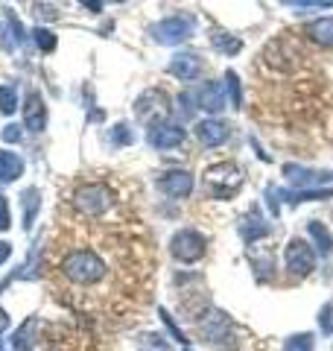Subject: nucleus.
<instances>
[{
    "instance_id": "1",
    "label": "nucleus",
    "mask_w": 333,
    "mask_h": 351,
    "mask_svg": "<svg viewBox=\"0 0 333 351\" xmlns=\"http://www.w3.org/2000/svg\"><path fill=\"white\" fill-rule=\"evenodd\" d=\"M62 276L71 284L79 287H91L106 278V261L91 249H73L71 255H64L62 261Z\"/></svg>"
},
{
    "instance_id": "2",
    "label": "nucleus",
    "mask_w": 333,
    "mask_h": 351,
    "mask_svg": "<svg viewBox=\"0 0 333 351\" xmlns=\"http://www.w3.org/2000/svg\"><path fill=\"white\" fill-rule=\"evenodd\" d=\"M205 182L217 199H231V196H237V191L243 188V170L231 161H222V164H214V167L205 170Z\"/></svg>"
},
{
    "instance_id": "3",
    "label": "nucleus",
    "mask_w": 333,
    "mask_h": 351,
    "mask_svg": "<svg viewBox=\"0 0 333 351\" xmlns=\"http://www.w3.org/2000/svg\"><path fill=\"white\" fill-rule=\"evenodd\" d=\"M149 32H152L155 41L164 44V47H175V44L187 41L196 32V18L193 15H170V18L158 21Z\"/></svg>"
},
{
    "instance_id": "4",
    "label": "nucleus",
    "mask_w": 333,
    "mask_h": 351,
    "mask_svg": "<svg viewBox=\"0 0 333 351\" xmlns=\"http://www.w3.org/2000/svg\"><path fill=\"white\" fill-rule=\"evenodd\" d=\"M73 205L88 217H99V214H106L108 208L114 205V193H111L106 184H99V182L79 184L76 193H73Z\"/></svg>"
},
{
    "instance_id": "5",
    "label": "nucleus",
    "mask_w": 333,
    "mask_h": 351,
    "mask_svg": "<svg viewBox=\"0 0 333 351\" xmlns=\"http://www.w3.org/2000/svg\"><path fill=\"white\" fill-rule=\"evenodd\" d=\"M205 249H208V240H205L202 232H196V228H182V232H175L173 240H170V252H173V258L179 263L202 261Z\"/></svg>"
},
{
    "instance_id": "6",
    "label": "nucleus",
    "mask_w": 333,
    "mask_h": 351,
    "mask_svg": "<svg viewBox=\"0 0 333 351\" xmlns=\"http://www.w3.org/2000/svg\"><path fill=\"white\" fill-rule=\"evenodd\" d=\"M284 263H286V269H290V276L304 278V276H310V272L316 269V252L310 249L301 237H293L290 243H286Z\"/></svg>"
},
{
    "instance_id": "7",
    "label": "nucleus",
    "mask_w": 333,
    "mask_h": 351,
    "mask_svg": "<svg viewBox=\"0 0 333 351\" xmlns=\"http://www.w3.org/2000/svg\"><path fill=\"white\" fill-rule=\"evenodd\" d=\"M284 179L295 184V191H321V184H333V170H310L301 164H284Z\"/></svg>"
},
{
    "instance_id": "8",
    "label": "nucleus",
    "mask_w": 333,
    "mask_h": 351,
    "mask_svg": "<svg viewBox=\"0 0 333 351\" xmlns=\"http://www.w3.org/2000/svg\"><path fill=\"white\" fill-rule=\"evenodd\" d=\"M135 114H138V120H143V123H149V126L164 123L166 114H170V106H166L164 91H155V88L152 91H143L138 97V103H135Z\"/></svg>"
},
{
    "instance_id": "9",
    "label": "nucleus",
    "mask_w": 333,
    "mask_h": 351,
    "mask_svg": "<svg viewBox=\"0 0 333 351\" xmlns=\"http://www.w3.org/2000/svg\"><path fill=\"white\" fill-rule=\"evenodd\" d=\"M184 138H187V132L179 123H170V120H164V123H155V126L147 129V141H149V147H155V149H175V147L184 144Z\"/></svg>"
},
{
    "instance_id": "10",
    "label": "nucleus",
    "mask_w": 333,
    "mask_h": 351,
    "mask_svg": "<svg viewBox=\"0 0 333 351\" xmlns=\"http://www.w3.org/2000/svg\"><path fill=\"white\" fill-rule=\"evenodd\" d=\"M158 188L173 199H187L193 193V176L187 170H166L158 176Z\"/></svg>"
},
{
    "instance_id": "11",
    "label": "nucleus",
    "mask_w": 333,
    "mask_h": 351,
    "mask_svg": "<svg viewBox=\"0 0 333 351\" xmlns=\"http://www.w3.org/2000/svg\"><path fill=\"white\" fill-rule=\"evenodd\" d=\"M24 126L29 132H36V135H41V132L47 129V106H44L38 91H29L27 94V103H24Z\"/></svg>"
},
{
    "instance_id": "12",
    "label": "nucleus",
    "mask_w": 333,
    "mask_h": 351,
    "mask_svg": "<svg viewBox=\"0 0 333 351\" xmlns=\"http://www.w3.org/2000/svg\"><path fill=\"white\" fill-rule=\"evenodd\" d=\"M166 71L182 82H193L196 76L202 73V59H199L196 53H175L170 59V64H166Z\"/></svg>"
},
{
    "instance_id": "13",
    "label": "nucleus",
    "mask_w": 333,
    "mask_h": 351,
    "mask_svg": "<svg viewBox=\"0 0 333 351\" xmlns=\"http://www.w3.org/2000/svg\"><path fill=\"white\" fill-rule=\"evenodd\" d=\"M304 38L310 44H316V47H321V50H333V15L310 21V24L304 27Z\"/></svg>"
},
{
    "instance_id": "14",
    "label": "nucleus",
    "mask_w": 333,
    "mask_h": 351,
    "mask_svg": "<svg viewBox=\"0 0 333 351\" xmlns=\"http://www.w3.org/2000/svg\"><path fill=\"white\" fill-rule=\"evenodd\" d=\"M231 135V129L228 123H222V120L217 117H210V120H202V123H196V138L202 141L205 147H222L228 141Z\"/></svg>"
},
{
    "instance_id": "15",
    "label": "nucleus",
    "mask_w": 333,
    "mask_h": 351,
    "mask_svg": "<svg viewBox=\"0 0 333 351\" xmlns=\"http://www.w3.org/2000/svg\"><path fill=\"white\" fill-rule=\"evenodd\" d=\"M196 103H199V108H205V112L219 114L222 108H225V85L222 82H205L196 94Z\"/></svg>"
},
{
    "instance_id": "16",
    "label": "nucleus",
    "mask_w": 333,
    "mask_h": 351,
    "mask_svg": "<svg viewBox=\"0 0 333 351\" xmlns=\"http://www.w3.org/2000/svg\"><path fill=\"white\" fill-rule=\"evenodd\" d=\"M269 232H272V226L260 217L258 208H251V211L243 217V223H240V234H243V240H246V243H258V240L266 237Z\"/></svg>"
},
{
    "instance_id": "17",
    "label": "nucleus",
    "mask_w": 333,
    "mask_h": 351,
    "mask_svg": "<svg viewBox=\"0 0 333 351\" xmlns=\"http://www.w3.org/2000/svg\"><path fill=\"white\" fill-rule=\"evenodd\" d=\"M24 176V158L18 152L0 149V182H18Z\"/></svg>"
},
{
    "instance_id": "18",
    "label": "nucleus",
    "mask_w": 333,
    "mask_h": 351,
    "mask_svg": "<svg viewBox=\"0 0 333 351\" xmlns=\"http://www.w3.org/2000/svg\"><path fill=\"white\" fill-rule=\"evenodd\" d=\"M21 205H24V228H27V232H32V223H36L38 208H41L38 188H27L24 193H21Z\"/></svg>"
},
{
    "instance_id": "19",
    "label": "nucleus",
    "mask_w": 333,
    "mask_h": 351,
    "mask_svg": "<svg viewBox=\"0 0 333 351\" xmlns=\"http://www.w3.org/2000/svg\"><path fill=\"white\" fill-rule=\"evenodd\" d=\"M307 228H310V237L316 240V249H319L321 255L328 258L330 252H333V237H330V232H328V228L319 223V219H310V226H307Z\"/></svg>"
},
{
    "instance_id": "20",
    "label": "nucleus",
    "mask_w": 333,
    "mask_h": 351,
    "mask_svg": "<svg viewBox=\"0 0 333 351\" xmlns=\"http://www.w3.org/2000/svg\"><path fill=\"white\" fill-rule=\"evenodd\" d=\"M210 44H214L219 53H225V56H237L243 50V41L237 36H231V32H214V36H210Z\"/></svg>"
},
{
    "instance_id": "21",
    "label": "nucleus",
    "mask_w": 333,
    "mask_h": 351,
    "mask_svg": "<svg viewBox=\"0 0 333 351\" xmlns=\"http://www.w3.org/2000/svg\"><path fill=\"white\" fill-rule=\"evenodd\" d=\"M32 331H36V319H27L12 337V351H32V339H29Z\"/></svg>"
},
{
    "instance_id": "22",
    "label": "nucleus",
    "mask_w": 333,
    "mask_h": 351,
    "mask_svg": "<svg viewBox=\"0 0 333 351\" xmlns=\"http://www.w3.org/2000/svg\"><path fill=\"white\" fill-rule=\"evenodd\" d=\"M222 85H225V91H228V97H231V106L240 108V106H243V88H240V76H237L234 71H228V73H225V82H222Z\"/></svg>"
},
{
    "instance_id": "23",
    "label": "nucleus",
    "mask_w": 333,
    "mask_h": 351,
    "mask_svg": "<svg viewBox=\"0 0 333 351\" xmlns=\"http://www.w3.org/2000/svg\"><path fill=\"white\" fill-rule=\"evenodd\" d=\"M313 343H316L313 334H307V331L304 334H293L284 343V351H313Z\"/></svg>"
},
{
    "instance_id": "24",
    "label": "nucleus",
    "mask_w": 333,
    "mask_h": 351,
    "mask_svg": "<svg viewBox=\"0 0 333 351\" xmlns=\"http://www.w3.org/2000/svg\"><path fill=\"white\" fill-rule=\"evenodd\" d=\"M15 108H18V91L12 85H0V112L12 114Z\"/></svg>"
},
{
    "instance_id": "25",
    "label": "nucleus",
    "mask_w": 333,
    "mask_h": 351,
    "mask_svg": "<svg viewBox=\"0 0 333 351\" xmlns=\"http://www.w3.org/2000/svg\"><path fill=\"white\" fill-rule=\"evenodd\" d=\"M29 36H32V41L38 44V50H41V53H50V50H56V36H53L50 29L36 27V29L29 32Z\"/></svg>"
},
{
    "instance_id": "26",
    "label": "nucleus",
    "mask_w": 333,
    "mask_h": 351,
    "mask_svg": "<svg viewBox=\"0 0 333 351\" xmlns=\"http://www.w3.org/2000/svg\"><path fill=\"white\" fill-rule=\"evenodd\" d=\"M132 141H135V132L129 129V123H117L111 129V144L114 147H129Z\"/></svg>"
},
{
    "instance_id": "27",
    "label": "nucleus",
    "mask_w": 333,
    "mask_h": 351,
    "mask_svg": "<svg viewBox=\"0 0 333 351\" xmlns=\"http://www.w3.org/2000/svg\"><path fill=\"white\" fill-rule=\"evenodd\" d=\"M319 328H321V334H333V302H328L319 311Z\"/></svg>"
},
{
    "instance_id": "28",
    "label": "nucleus",
    "mask_w": 333,
    "mask_h": 351,
    "mask_svg": "<svg viewBox=\"0 0 333 351\" xmlns=\"http://www.w3.org/2000/svg\"><path fill=\"white\" fill-rule=\"evenodd\" d=\"M12 228V211H9V199L0 193V232H9Z\"/></svg>"
},
{
    "instance_id": "29",
    "label": "nucleus",
    "mask_w": 333,
    "mask_h": 351,
    "mask_svg": "<svg viewBox=\"0 0 333 351\" xmlns=\"http://www.w3.org/2000/svg\"><path fill=\"white\" fill-rule=\"evenodd\" d=\"M158 313H161V319L166 322V328H170V331H173V337H175V339H179V343H182V346H187V337H184V334L179 331V325H175V322H173V316H170V313H166V311H164V307H161V311H158Z\"/></svg>"
},
{
    "instance_id": "30",
    "label": "nucleus",
    "mask_w": 333,
    "mask_h": 351,
    "mask_svg": "<svg viewBox=\"0 0 333 351\" xmlns=\"http://www.w3.org/2000/svg\"><path fill=\"white\" fill-rule=\"evenodd\" d=\"M0 138H3L6 144H18V141H21V126H15V123L3 126V132H0Z\"/></svg>"
},
{
    "instance_id": "31",
    "label": "nucleus",
    "mask_w": 333,
    "mask_h": 351,
    "mask_svg": "<svg viewBox=\"0 0 333 351\" xmlns=\"http://www.w3.org/2000/svg\"><path fill=\"white\" fill-rule=\"evenodd\" d=\"M298 15H304V12H310V9H330V3L328 0H316V3H290Z\"/></svg>"
},
{
    "instance_id": "32",
    "label": "nucleus",
    "mask_w": 333,
    "mask_h": 351,
    "mask_svg": "<svg viewBox=\"0 0 333 351\" xmlns=\"http://www.w3.org/2000/svg\"><path fill=\"white\" fill-rule=\"evenodd\" d=\"M179 112H182L184 117L193 114V97H190V94H182V97H179Z\"/></svg>"
},
{
    "instance_id": "33",
    "label": "nucleus",
    "mask_w": 333,
    "mask_h": 351,
    "mask_svg": "<svg viewBox=\"0 0 333 351\" xmlns=\"http://www.w3.org/2000/svg\"><path fill=\"white\" fill-rule=\"evenodd\" d=\"M9 255H12V246H9L6 240H0V263H6V261H9Z\"/></svg>"
},
{
    "instance_id": "34",
    "label": "nucleus",
    "mask_w": 333,
    "mask_h": 351,
    "mask_svg": "<svg viewBox=\"0 0 333 351\" xmlns=\"http://www.w3.org/2000/svg\"><path fill=\"white\" fill-rule=\"evenodd\" d=\"M9 322H12V319H9V313L3 311V307H0V334H3L6 328H9Z\"/></svg>"
},
{
    "instance_id": "35",
    "label": "nucleus",
    "mask_w": 333,
    "mask_h": 351,
    "mask_svg": "<svg viewBox=\"0 0 333 351\" xmlns=\"http://www.w3.org/2000/svg\"><path fill=\"white\" fill-rule=\"evenodd\" d=\"M85 9H94V12H99V9H103V3H82Z\"/></svg>"
},
{
    "instance_id": "36",
    "label": "nucleus",
    "mask_w": 333,
    "mask_h": 351,
    "mask_svg": "<svg viewBox=\"0 0 333 351\" xmlns=\"http://www.w3.org/2000/svg\"><path fill=\"white\" fill-rule=\"evenodd\" d=\"M184 351H190V348H184Z\"/></svg>"
}]
</instances>
